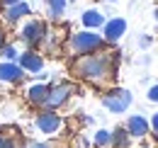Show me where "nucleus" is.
Wrapping results in <instances>:
<instances>
[{
  "label": "nucleus",
  "instance_id": "nucleus-12",
  "mask_svg": "<svg viewBox=\"0 0 158 148\" xmlns=\"http://www.w3.org/2000/svg\"><path fill=\"white\" fill-rule=\"evenodd\" d=\"M32 12V7L22 0V2H17V5H10V7H5V19L7 22H17V19H22V17H27Z\"/></svg>",
  "mask_w": 158,
  "mask_h": 148
},
{
  "label": "nucleus",
  "instance_id": "nucleus-16",
  "mask_svg": "<svg viewBox=\"0 0 158 148\" xmlns=\"http://www.w3.org/2000/svg\"><path fill=\"white\" fill-rule=\"evenodd\" d=\"M0 56H2V61H17V58H20V51H17L15 44H2Z\"/></svg>",
  "mask_w": 158,
  "mask_h": 148
},
{
  "label": "nucleus",
  "instance_id": "nucleus-6",
  "mask_svg": "<svg viewBox=\"0 0 158 148\" xmlns=\"http://www.w3.org/2000/svg\"><path fill=\"white\" fill-rule=\"evenodd\" d=\"M20 37L24 44H29V46H37V44H41L44 41V37H46V24L41 22V19H29L24 27H22Z\"/></svg>",
  "mask_w": 158,
  "mask_h": 148
},
{
  "label": "nucleus",
  "instance_id": "nucleus-2",
  "mask_svg": "<svg viewBox=\"0 0 158 148\" xmlns=\"http://www.w3.org/2000/svg\"><path fill=\"white\" fill-rule=\"evenodd\" d=\"M102 49H105V39L95 29H83L78 34H71L68 39V51L76 56H85L93 51H102Z\"/></svg>",
  "mask_w": 158,
  "mask_h": 148
},
{
  "label": "nucleus",
  "instance_id": "nucleus-20",
  "mask_svg": "<svg viewBox=\"0 0 158 148\" xmlns=\"http://www.w3.org/2000/svg\"><path fill=\"white\" fill-rule=\"evenodd\" d=\"M148 124H151V129H153V131L158 134V112L153 114V117H151V121H148Z\"/></svg>",
  "mask_w": 158,
  "mask_h": 148
},
{
  "label": "nucleus",
  "instance_id": "nucleus-14",
  "mask_svg": "<svg viewBox=\"0 0 158 148\" xmlns=\"http://www.w3.org/2000/svg\"><path fill=\"white\" fill-rule=\"evenodd\" d=\"M129 141H131V136H129V131L124 126H117L112 131V148H127Z\"/></svg>",
  "mask_w": 158,
  "mask_h": 148
},
{
  "label": "nucleus",
  "instance_id": "nucleus-26",
  "mask_svg": "<svg viewBox=\"0 0 158 148\" xmlns=\"http://www.w3.org/2000/svg\"><path fill=\"white\" fill-rule=\"evenodd\" d=\"M107 2H114V0H107Z\"/></svg>",
  "mask_w": 158,
  "mask_h": 148
},
{
  "label": "nucleus",
  "instance_id": "nucleus-17",
  "mask_svg": "<svg viewBox=\"0 0 158 148\" xmlns=\"http://www.w3.org/2000/svg\"><path fill=\"white\" fill-rule=\"evenodd\" d=\"M66 2H68V0H49V15L54 19L61 17V15L66 12Z\"/></svg>",
  "mask_w": 158,
  "mask_h": 148
},
{
  "label": "nucleus",
  "instance_id": "nucleus-15",
  "mask_svg": "<svg viewBox=\"0 0 158 148\" xmlns=\"http://www.w3.org/2000/svg\"><path fill=\"white\" fill-rule=\"evenodd\" d=\"M93 146L95 148H112V131L98 129L95 136H93Z\"/></svg>",
  "mask_w": 158,
  "mask_h": 148
},
{
  "label": "nucleus",
  "instance_id": "nucleus-1",
  "mask_svg": "<svg viewBox=\"0 0 158 148\" xmlns=\"http://www.w3.org/2000/svg\"><path fill=\"white\" fill-rule=\"evenodd\" d=\"M71 71L80 80L100 85V83H107L110 78H114V73H117V56L107 54L105 49L85 54V56H76V61L71 63Z\"/></svg>",
  "mask_w": 158,
  "mask_h": 148
},
{
  "label": "nucleus",
  "instance_id": "nucleus-19",
  "mask_svg": "<svg viewBox=\"0 0 158 148\" xmlns=\"http://www.w3.org/2000/svg\"><path fill=\"white\" fill-rule=\"evenodd\" d=\"M146 97H148L151 102H158V83H156V85H151V88H148V95H146Z\"/></svg>",
  "mask_w": 158,
  "mask_h": 148
},
{
  "label": "nucleus",
  "instance_id": "nucleus-3",
  "mask_svg": "<svg viewBox=\"0 0 158 148\" xmlns=\"http://www.w3.org/2000/svg\"><path fill=\"white\" fill-rule=\"evenodd\" d=\"M131 102H134V95L124 88H112L102 95V107L110 109L112 114H124L131 107Z\"/></svg>",
  "mask_w": 158,
  "mask_h": 148
},
{
  "label": "nucleus",
  "instance_id": "nucleus-18",
  "mask_svg": "<svg viewBox=\"0 0 158 148\" xmlns=\"http://www.w3.org/2000/svg\"><path fill=\"white\" fill-rule=\"evenodd\" d=\"M22 148H54L51 141H24Z\"/></svg>",
  "mask_w": 158,
  "mask_h": 148
},
{
  "label": "nucleus",
  "instance_id": "nucleus-24",
  "mask_svg": "<svg viewBox=\"0 0 158 148\" xmlns=\"http://www.w3.org/2000/svg\"><path fill=\"white\" fill-rule=\"evenodd\" d=\"M156 19H158V7H156Z\"/></svg>",
  "mask_w": 158,
  "mask_h": 148
},
{
  "label": "nucleus",
  "instance_id": "nucleus-5",
  "mask_svg": "<svg viewBox=\"0 0 158 148\" xmlns=\"http://www.w3.org/2000/svg\"><path fill=\"white\" fill-rule=\"evenodd\" d=\"M34 126L46 136H56L63 126V119H61V114H56V109H39L37 119H34Z\"/></svg>",
  "mask_w": 158,
  "mask_h": 148
},
{
  "label": "nucleus",
  "instance_id": "nucleus-23",
  "mask_svg": "<svg viewBox=\"0 0 158 148\" xmlns=\"http://www.w3.org/2000/svg\"><path fill=\"white\" fill-rule=\"evenodd\" d=\"M5 138H7V136H5V134H0V148L5 146Z\"/></svg>",
  "mask_w": 158,
  "mask_h": 148
},
{
  "label": "nucleus",
  "instance_id": "nucleus-9",
  "mask_svg": "<svg viewBox=\"0 0 158 148\" xmlns=\"http://www.w3.org/2000/svg\"><path fill=\"white\" fill-rule=\"evenodd\" d=\"M17 63H20V68L24 71V73H41V68H44V56L29 49V51L20 54Z\"/></svg>",
  "mask_w": 158,
  "mask_h": 148
},
{
  "label": "nucleus",
  "instance_id": "nucleus-21",
  "mask_svg": "<svg viewBox=\"0 0 158 148\" xmlns=\"http://www.w3.org/2000/svg\"><path fill=\"white\" fill-rule=\"evenodd\" d=\"M5 7H10V5H17V2H22V0H0Z\"/></svg>",
  "mask_w": 158,
  "mask_h": 148
},
{
  "label": "nucleus",
  "instance_id": "nucleus-8",
  "mask_svg": "<svg viewBox=\"0 0 158 148\" xmlns=\"http://www.w3.org/2000/svg\"><path fill=\"white\" fill-rule=\"evenodd\" d=\"M124 129L129 131V136H131V138H143V136H148L151 124H148V119H146V117H141V114H131V117L127 119Z\"/></svg>",
  "mask_w": 158,
  "mask_h": 148
},
{
  "label": "nucleus",
  "instance_id": "nucleus-7",
  "mask_svg": "<svg viewBox=\"0 0 158 148\" xmlns=\"http://www.w3.org/2000/svg\"><path fill=\"white\" fill-rule=\"evenodd\" d=\"M102 29H105V44H114L119 39L124 37V32H127V19L122 17H112V19H105V24H102Z\"/></svg>",
  "mask_w": 158,
  "mask_h": 148
},
{
  "label": "nucleus",
  "instance_id": "nucleus-13",
  "mask_svg": "<svg viewBox=\"0 0 158 148\" xmlns=\"http://www.w3.org/2000/svg\"><path fill=\"white\" fill-rule=\"evenodd\" d=\"M80 22H83L85 29H98V27L105 24V17H102V12H98V10H85Z\"/></svg>",
  "mask_w": 158,
  "mask_h": 148
},
{
  "label": "nucleus",
  "instance_id": "nucleus-25",
  "mask_svg": "<svg viewBox=\"0 0 158 148\" xmlns=\"http://www.w3.org/2000/svg\"><path fill=\"white\" fill-rule=\"evenodd\" d=\"M143 148H153V146H143Z\"/></svg>",
  "mask_w": 158,
  "mask_h": 148
},
{
  "label": "nucleus",
  "instance_id": "nucleus-11",
  "mask_svg": "<svg viewBox=\"0 0 158 148\" xmlns=\"http://www.w3.org/2000/svg\"><path fill=\"white\" fill-rule=\"evenodd\" d=\"M46 95H49V85L46 83H34V85H29L27 88V102L32 105V107H44V102H46Z\"/></svg>",
  "mask_w": 158,
  "mask_h": 148
},
{
  "label": "nucleus",
  "instance_id": "nucleus-22",
  "mask_svg": "<svg viewBox=\"0 0 158 148\" xmlns=\"http://www.w3.org/2000/svg\"><path fill=\"white\" fill-rule=\"evenodd\" d=\"M2 44H5V32H2V27H0V49H2Z\"/></svg>",
  "mask_w": 158,
  "mask_h": 148
},
{
  "label": "nucleus",
  "instance_id": "nucleus-4",
  "mask_svg": "<svg viewBox=\"0 0 158 148\" xmlns=\"http://www.w3.org/2000/svg\"><path fill=\"white\" fill-rule=\"evenodd\" d=\"M73 92H76V85L68 83V80L56 83V85H49V95H46V102H44L41 109H59V107H63L71 100Z\"/></svg>",
  "mask_w": 158,
  "mask_h": 148
},
{
  "label": "nucleus",
  "instance_id": "nucleus-10",
  "mask_svg": "<svg viewBox=\"0 0 158 148\" xmlns=\"http://www.w3.org/2000/svg\"><path fill=\"white\" fill-rule=\"evenodd\" d=\"M24 75L27 73L20 68L17 61H2V63H0V80H2V83H22Z\"/></svg>",
  "mask_w": 158,
  "mask_h": 148
}]
</instances>
